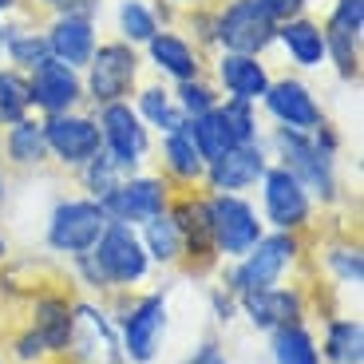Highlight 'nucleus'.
Here are the masks:
<instances>
[{
    "mask_svg": "<svg viewBox=\"0 0 364 364\" xmlns=\"http://www.w3.org/2000/svg\"><path fill=\"white\" fill-rule=\"evenodd\" d=\"M95 265H100V277H107V282H139L146 273V250L143 242H139L135 234H131L123 222H111V226H103L100 242H95Z\"/></svg>",
    "mask_w": 364,
    "mask_h": 364,
    "instance_id": "obj_1",
    "label": "nucleus"
},
{
    "mask_svg": "<svg viewBox=\"0 0 364 364\" xmlns=\"http://www.w3.org/2000/svg\"><path fill=\"white\" fill-rule=\"evenodd\" d=\"M103 226H107V214L95 202H64V206L52 214V226H48V237H52L55 250L64 254H87L95 242H100Z\"/></svg>",
    "mask_w": 364,
    "mask_h": 364,
    "instance_id": "obj_2",
    "label": "nucleus"
},
{
    "mask_svg": "<svg viewBox=\"0 0 364 364\" xmlns=\"http://www.w3.org/2000/svg\"><path fill=\"white\" fill-rule=\"evenodd\" d=\"M206 222H210V237H214V246L226 250V254H246L254 246L262 230H257V218L254 210L246 206L242 198L234 194H218V198L206 206Z\"/></svg>",
    "mask_w": 364,
    "mask_h": 364,
    "instance_id": "obj_3",
    "label": "nucleus"
},
{
    "mask_svg": "<svg viewBox=\"0 0 364 364\" xmlns=\"http://www.w3.org/2000/svg\"><path fill=\"white\" fill-rule=\"evenodd\" d=\"M218 40L237 55H254L273 40V16L257 0H234L218 20Z\"/></svg>",
    "mask_w": 364,
    "mask_h": 364,
    "instance_id": "obj_4",
    "label": "nucleus"
},
{
    "mask_svg": "<svg viewBox=\"0 0 364 364\" xmlns=\"http://www.w3.org/2000/svg\"><path fill=\"white\" fill-rule=\"evenodd\" d=\"M246 262L237 265L234 273V285L242 293H257V289H273V282L282 277V269L289 265V257L297 254L293 237H257L254 246L246 250Z\"/></svg>",
    "mask_w": 364,
    "mask_h": 364,
    "instance_id": "obj_5",
    "label": "nucleus"
},
{
    "mask_svg": "<svg viewBox=\"0 0 364 364\" xmlns=\"http://www.w3.org/2000/svg\"><path fill=\"white\" fill-rule=\"evenodd\" d=\"M135 52L127 44H107L100 48V55L91 60V95L95 103H119V95H127V87L135 83Z\"/></svg>",
    "mask_w": 364,
    "mask_h": 364,
    "instance_id": "obj_6",
    "label": "nucleus"
},
{
    "mask_svg": "<svg viewBox=\"0 0 364 364\" xmlns=\"http://www.w3.org/2000/svg\"><path fill=\"white\" fill-rule=\"evenodd\" d=\"M100 206L103 214H115L119 222H146L155 214H163L166 191L155 178H131V182H119L111 194H103Z\"/></svg>",
    "mask_w": 364,
    "mask_h": 364,
    "instance_id": "obj_7",
    "label": "nucleus"
},
{
    "mask_svg": "<svg viewBox=\"0 0 364 364\" xmlns=\"http://www.w3.org/2000/svg\"><path fill=\"white\" fill-rule=\"evenodd\" d=\"M28 91H32V103H40L44 111L60 115V111H68L80 100V80H75V68H68L64 60H40L32 68Z\"/></svg>",
    "mask_w": 364,
    "mask_h": 364,
    "instance_id": "obj_8",
    "label": "nucleus"
},
{
    "mask_svg": "<svg viewBox=\"0 0 364 364\" xmlns=\"http://www.w3.org/2000/svg\"><path fill=\"white\" fill-rule=\"evenodd\" d=\"M44 139L64 163H87L100 155V127L91 119H75V115H55L44 127Z\"/></svg>",
    "mask_w": 364,
    "mask_h": 364,
    "instance_id": "obj_9",
    "label": "nucleus"
},
{
    "mask_svg": "<svg viewBox=\"0 0 364 364\" xmlns=\"http://www.w3.org/2000/svg\"><path fill=\"white\" fill-rule=\"evenodd\" d=\"M265 210H269L273 226H282V230L301 226V222L309 218L305 186L289 171H265Z\"/></svg>",
    "mask_w": 364,
    "mask_h": 364,
    "instance_id": "obj_10",
    "label": "nucleus"
},
{
    "mask_svg": "<svg viewBox=\"0 0 364 364\" xmlns=\"http://www.w3.org/2000/svg\"><path fill=\"white\" fill-rule=\"evenodd\" d=\"M103 139H107V155H115L123 166H135L139 155L146 151V131L139 115L123 103H107L103 107Z\"/></svg>",
    "mask_w": 364,
    "mask_h": 364,
    "instance_id": "obj_11",
    "label": "nucleus"
},
{
    "mask_svg": "<svg viewBox=\"0 0 364 364\" xmlns=\"http://www.w3.org/2000/svg\"><path fill=\"white\" fill-rule=\"evenodd\" d=\"M166 333V301L163 297H146L143 305H135V313L127 317V353L131 360L146 364L159 353Z\"/></svg>",
    "mask_w": 364,
    "mask_h": 364,
    "instance_id": "obj_12",
    "label": "nucleus"
},
{
    "mask_svg": "<svg viewBox=\"0 0 364 364\" xmlns=\"http://www.w3.org/2000/svg\"><path fill=\"white\" fill-rule=\"evenodd\" d=\"M282 151H285V159H289V166L285 171L293 174L297 182H309L317 194H333V171H328V159L321 155V146H313V143H305V139L297 135V131H289L285 127L282 131Z\"/></svg>",
    "mask_w": 364,
    "mask_h": 364,
    "instance_id": "obj_13",
    "label": "nucleus"
},
{
    "mask_svg": "<svg viewBox=\"0 0 364 364\" xmlns=\"http://www.w3.org/2000/svg\"><path fill=\"white\" fill-rule=\"evenodd\" d=\"M265 103H269V111L289 131H309L321 123V111L313 103L309 87L297 80H282V83H273V87H265Z\"/></svg>",
    "mask_w": 364,
    "mask_h": 364,
    "instance_id": "obj_14",
    "label": "nucleus"
},
{
    "mask_svg": "<svg viewBox=\"0 0 364 364\" xmlns=\"http://www.w3.org/2000/svg\"><path fill=\"white\" fill-rule=\"evenodd\" d=\"M265 174V159L254 143H237L230 146L222 159L210 163V182L218 186V191H242L250 182H257Z\"/></svg>",
    "mask_w": 364,
    "mask_h": 364,
    "instance_id": "obj_15",
    "label": "nucleus"
},
{
    "mask_svg": "<svg viewBox=\"0 0 364 364\" xmlns=\"http://www.w3.org/2000/svg\"><path fill=\"white\" fill-rule=\"evenodd\" d=\"M48 48H52L55 60H64L68 68L87 64L91 52H95V32H91L87 16H64L60 24L52 28V36H48Z\"/></svg>",
    "mask_w": 364,
    "mask_h": 364,
    "instance_id": "obj_16",
    "label": "nucleus"
},
{
    "mask_svg": "<svg viewBox=\"0 0 364 364\" xmlns=\"http://www.w3.org/2000/svg\"><path fill=\"white\" fill-rule=\"evenodd\" d=\"M218 75H222V83L230 87V95H234V100H242V103L262 100L265 87H269V75H265V68L257 64L254 55H237V52H230L226 60H222Z\"/></svg>",
    "mask_w": 364,
    "mask_h": 364,
    "instance_id": "obj_17",
    "label": "nucleus"
},
{
    "mask_svg": "<svg viewBox=\"0 0 364 364\" xmlns=\"http://www.w3.org/2000/svg\"><path fill=\"white\" fill-rule=\"evenodd\" d=\"M75 345V353H80L83 364H115V356H111V333L107 325L100 321V313L95 309H80L75 313V325H72V337H68Z\"/></svg>",
    "mask_w": 364,
    "mask_h": 364,
    "instance_id": "obj_18",
    "label": "nucleus"
},
{
    "mask_svg": "<svg viewBox=\"0 0 364 364\" xmlns=\"http://www.w3.org/2000/svg\"><path fill=\"white\" fill-rule=\"evenodd\" d=\"M246 313L257 328H282L297 317V297L282 289H257L246 293Z\"/></svg>",
    "mask_w": 364,
    "mask_h": 364,
    "instance_id": "obj_19",
    "label": "nucleus"
},
{
    "mask_svg": "<svg viewBox=\"0 0 364 364\" xmlns=\"http://www.w3.org/2000/svg\"><path fill=\"white\" fill-rule=\"evenodd\" d=\"M191 139H194V146H198V155L210 159V163H214V159H222L230 146H237V139H234V131H230L222 107L202 111V115L194 119V127H191Z\"/></svg>",
    "mask_w": 364,
    "mask_h": 364,
    "instance_id": "obj_20",
    "label": "nucleus"
},
{
    "mask_svg": "<svg viewBox=\"0 0 364 364\" xmlns=\"http://www.w3.org/2000/svg\"><path fill=\"white\" fill-rule=\"evenodd\" d=\"M282 40H285V48L293 52V60H297L301 68H317L321 55L328 52L325 32H321L317 24H309V20H289V24L282 28Z\"/></svg>",
    "mask_w": 364,
    "mask_h": 364,
    "instance_id": "obj_21",
    "label": "nucleus"
},
{
    "mask_svg": "<svg viewBox=\"0 0 364 364\" xmlns=\"http://www.w3.org/2000/svg\"><path fill=\"white\" fill-rule=\"evenodd\" d=\"M151 55H155V64L163 68V72L178 75L182 83L198 75V60H194L191 44L178 40V36H151Z\"/></svg>",
    "mask_w": 364,
    "mask_h": 364,
    "instance_id": "obj_22",
    "label": "nucleus"
},
{
    "mask_svg": "<svg viewBox=\"0 0 364 364\" xmlns=\"http://www.w3.org/2000/svg\"><path fill=\"white\" fill-rule=\"evenodd\" d=\"M36 337L44 341L48 348H68V337H72V317H68L64 301H40L36 305Z\"/></svg>",
    "mask_w": 364,
    "mask_h": 364,
    "instance_id": "obj_23",
    "label": "nucleus"
},
{
    "mask_svg": "<svg viewBox=\"0 0 364 364\" xmlns=\"http://www.w3.org/2000/svg\"><path fill=\"white\" fill-rule=\"evenodd\" d=\"M273 356H277V364H321L317 348H313V337L297 325L277 328V337H273Z\"/></svg>",
    "mask_w": 364,
    "mask_h": 364,
    "instance_id": "obj_24",
    "label": "nucleus"
},
{
    "mask_svg": "<svg viewBox=\"0 0 364 364\" xmlns=\"http://www.w3.org/2000/svg\"><path fill=\"white\" fill-rule=\"evenodd\" d=\"M44 151H48L44 127L32 123V119H20L16 127H12V135H9V155L16 159V163H40Z\"/></svg>",
    "mask_w": 364,
    "mask_h": 364,
    "instance_id": "obj_25",
    "label": "nucleus"
},
{
    "mask_svg": "<svg viewBox=\"0 0 364 364\" xmlns=\"http://www.w3.org/2000/svg\"><path fill=\"white\" fill-rule=\"evenodd\" d=\"M166 163L182 178H198L202 174V155H198V146H194L191 131H171V139H166Z\"/></svg>",
    "mask_w": 364,
    "mask_h": 364,
    "instance_id": "obj_26",
    "label": "nucleus"
},
{
    "mask_svg": "<svg viewBox=\"0 0 364 364\" xmlns=\"http://www.w3.org/2000/svg\"><path fill=\"white\" fill-rule=\"evenodd\" d=\"M146 246H151V254L159 262H174L182 254V234L174 226V218H163V214L146 218Z\"/></svg>",
    "mask_w": 364,
    "mask_h": 364,
    "instance_id": "obj_27",
    "label": "nucleus"
},
{
    "mask_svg": "<svg viewBox=\"0 0 364 364\" xmlns=\"http://www.w3.org/2000/svg\"><path fill=\"white\" fill-rule=\"evenodd\" d=\"M28 103H32L28 83L12 72H0V123H20Z\"/></svg>",
    "mask_w": 364,
    "mask_h": 364,
    "instance_id": "obj_28",
    "label": "nucleus"
},
{
    "mask_svg": "<svg viewBox=\"0 0 364 364\" xmlns=\"http://www.w3.org/2000/svg\"><path fill=\"white\" fill-rule=\"evenodd\" d=\"M328 360L333 364H360V325L337 321L328 328Z\"/></svg>",
    "mask_w": 364,
    "mask_h": 364,
    "instance_id": "obj_29",
    "label": "nucleus"
},
{
    "mask_svg": "<svg viewBox=\"0 0 364 364\" xmlns=\"http://www.w3.org/2000/svg\"><path fill=\"white\" fill-rule=\"evenodd\" d=\"M119 24H123V36L127 40H151L155 36V16L139 4V0H127L119 9Z\"/></svg>",
    "mask_w": 364,
    "mask_h": 364,
    "instance_id": "obj_30",
    "label": "nucleus"
},
{
    "mask_svg": "<svg viewBox=\"0 0 364 364\" xmlns=\"http://www.w3.org/2000/svg\"><path fill=\"white\" fill-rule=\"evenodd\" d=\"M119 171H127V166L119 163L115 155H100V159H95V163H91V171H87V182H91V191L100 194V198H103V194H111V191H115V186H119Z\"/></svg>",
    "mask_w": 364,
    "mask_h": 364,
    "instance_id": "obj_31",
    "label": "nucleus"
},
{
    "mask_svg": "<svg viewBox=\"0 0 364 364\" xmlns=\"http://www.w3.org/2000/svg\"><path fill=\"white\" fill-rule=\"evenodd\" d=\"M143 111H146L151 119H155L159 127H166V131H182V119L171 111V100H166V91H159V87L143 91Z\"/></svg>",
    "mask_w": 364,
    "mask_h": 364,
    "instance_id": "obj_32",
    "label": "nucleus"
},
{
    "mask_svg": "<svg viewBox=\"0 0 364 364\" xmlns=\"http://www.w3.org/2000/svg\"><path fill=\"white\" fill-rule=\"evenodd\" d=\"M9 52H12L16 64H32V68H36L40 60H48V40L36 36V32H32V36H16V32H12V36H9Z\"/></svg>",
    "mask_w": 364,
    "mask_h": 364,
    "instance_id": "obj_33",
    "label": "nucleus"
},
{
    "mask_svg": "<svg viewBox=\"0 0 364 364\" xmlns=\"http://www.w3.org/2000/svg\"><path fill=\"white\" fill-rule=\"evenodd\" d=\"M360 24H364V0H341L337 12H333V24L337 32H348V36H360Z\"/></svg>",
    "mask_w": 364,
    "mask_h": 364,
    "instance_id": "obj_34",
    "label": "nucleus"
},
{
    "mask_svg": "<svg viewBox=\"0 0 364 364\" xmlns=\"http://www.w3.org/2000/svg\"><path fill=\"white\" fill-rule=\"evenodd\" d=\"M222 115H226V123H230V131H234L237 143H250V139H254V119H250V107L242 100L226 103V107H222Z\"/></svg>",
    "mask_w": 364,
    "mask_h": 364,
    "instance_id": "obj_35",
    "label": "nucleus"
},
{
    "mask_svg": "<svg viewBox=\"0 0 364 364\" xmlns=\"http://www.w3.org/2000/svg\"><path fill=\"white\" fill-rule=\"evenodd\" d=\"M182 107L191 111V115H202V111H210L214 107V95H210L206 87H202V83H182Z\"/></svg>",
    "mask_w": 364,
    "mask_h": 364,
    "instance_id": "obj_36",
    "label": "nucleus"
},
{
    "mask_svg": "<svg viewBox=\"0 0 364 364\" xmlns=\"http://www.w3.org/2000/svg\"><path fill=\"white\" fill-rule=\"evenodd\" d=\"M257 4H262L265 12H269V16H297L301 9H305V0H257Z\"/></svg>",
    "mask_w": 364,
    "mask_h": 364,
    "instance_id": "obj_37",
    "label": "nucleus"
},
{
    "mask_svg": "<svg viewBox=\"0 0 364 364\" xmlns=\"http://www.w3.org/2000/svg\"><path fill=\"white\" fill-rule=\"evenodd\" d=\"M333 262H337V269L345 273L348 282H360V257H356V250H353V257H333Z\"/></svg>",
    "mask_w": 364,
    "mask_h": 364,
    "instance_id": "obj_38",
    "label": "nucleus"
},
{
    "mask_svg": "<svg viewBox=\"0 0 364 364\" xmlns=\"http://www.w3.org/2000/svg\"><path fill=\"white\" fill-rule=\"evenodd\" d=\"M52 4H60V9H68V16H83V12H91L100 0H52Z\"/></svg>",
    "mask_w": 364,
    "mask_h": 364,
    "instance_id": "obj_39",
    "label": "nucleus"
},
{
    "mask_svg": "<svg viewBox=\"0 0 364 364\" xmlns=\"http://www.w3.org/2000/svg\"><path fill=\"white\" fill-rule=\"evenodd\" d=\"M186 364H226V356L218 353V345H206V348H202L198 356H191V360H186Z\"/></svg>",
    "mask_w": 364,
    "mask_h": 364,
    "instance_id": "obj_40",
    "label": "nucleus"
},
{
    "mask_svg": "<svg viewBox=\"0 0 364 364\" xmlns=\"http://www.w3.org/2000/svg\"><path fill=\"white\" fill-rule=\"evenodd\" d=\"M9 4H12V0H0V9H9Z\"/></svg>",
    "mask_w": 364,
    "mask_h": 364,
    "instance_id": "obj_41",
    "label": "nucleus"
},
{
    "mask_svg": "<svg viewBox=\"0 0 364 364\" xmlns=\"http://www.w3.org/2000/svg\"><path fill=\"white\" fill-rule=\"evenodd\" d=\"M0 254H4V242H0Z\"/></svg>",
    "mask_w": 364,
    "mask_h": 364,
    "instance_id": "obj_42",
    "label": "nucleus"
}]
</instances>
